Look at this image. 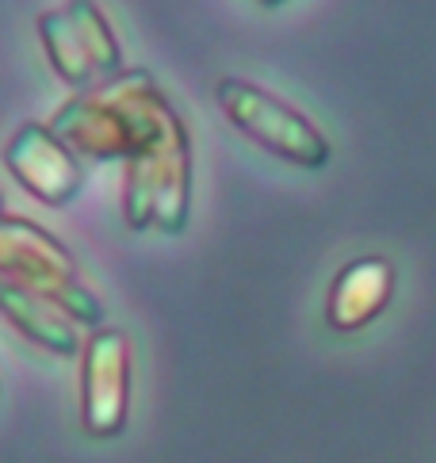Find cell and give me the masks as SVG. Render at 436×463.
I'll list each match as a JSON object with an SVG mask.
<instances>
[{
	"instance_id": "52a82bcc",
	"label": "cell",
	"mask_w": 436,
	"mask_h": 463,
	"mask_svg": "<svg viewBox=\"0 0 436 463\" xmlns=\"http://www.w3.org/2000/svg\"><path fill=\"white\" fill-rule=\"evenodd\" d=\"M394 295V269L383 257H360L345 264L329 288V303H326V318L333 329L352 334L364 329L372 318H379L383 307Z\"/></svg>"
},
{
	"instance_id": "5b68a950",
	"label": "cell",
	"mask_w": 436,
	"mask_h": 463,
	"mask_svg": "<svg viewBox=\"0 0 436 463\" xmlns=\"http://www.w3.org/2000/svg\"><path fill=\"white\" fill-rule=\"evenodd\" d=\"M130 410V341L123 329H96L81 345V421L96 440L119 437Z\"/></svg>"
},
{
	"instance_id": "8992f818",
	"label": "cell",
	"mask_w": 436,
	"mask_h": 463,
	"mask_svg": "<svg viewBox=\"0 0 436 463\" xmlns=\"http://www.w3.org/2000/svg\"><path fill=\"white\" fill-rule=\"evenodd\" d=\"M5 165L46 207L70 203L81 192V180H85L77 154L43 123H27L15 130L12 142L5 146Z\"/></svg>"
},
{
	"instance_id": "7a4b0ae2",
	"label": "cell",
	"mask_w": 436,
	"mask_h": 463,
	"mask_svg": "<svg viewBox=\"0 0 436 463\" xmlns=\"http://www.w3.org/2000/svg\"><path fill=\"white\" fill-rule=\"evenodd\" d=\"M0 288H27L58 303L73 322L100 326L104 307L81 284L73 253L27 219L0 214Z\"/></svg>"
},
{
	"instance_id": "9c48e42d",
	"label": "cell",
	"mask_w": 436,
	"mask_h": 463,
	"mask_svg": "<svg viewBox=\"0 0 436 463\" xmlns=\"http://www.w3.org/2000/svg\"><path fill=\"white\" fill-rule=\"evenodd\" d=\"M261 5H283V0H261Z\"/></svg>"
},
{
	"instance_id": "277c9868",
	"label": "cell",
	"mask_w": 436,
	"mask_h": 463,
	"mask_svg": "<svg viewBox=\"0 0 436 463\" xmlns=\"http://www.w3.org/2000/svg\"><path fill=\"white\" fill-rule=\"evenodd\" d=\"M43 51L54 73L73 89H92L123 73V51L96 0H70L65 8L39 15Z\"/></svg>"
},
{
	"instance_id": "3957f363",
	"label": "cell",
	"mask_w": 436,
	"mask_h": 463,
	"mask_svg": "<svg viewBox=\"0 0 436 463\" xmlns=\"http://www.w3.org/2000/svg\"><path fill=\"white\" fill-rule=\"evenodd\" d=\"M218 108L226 111V119L245 130L257 146L268 154H276L303 169H322L329 161V142L303 111H295L288 100L264 92L261 85H249L242 77H223L218 80Z\"/></svg>"
},
{
	"instance_id": "30bf717a",
	"label": "cell",
	"mask_w": 436,
	"mask_h": 463,
	"mask_svg": "<svg viewBox=\"0 0 436 463\" xmlns=\"http://www.w3.org/2000/svg\"><path fill=\"white\" fill-rule=\"evenodd\" d=\"M0 214H5V200H0Z\"/></svg>"
},
{
	"instance_id": "6da1fadb",
	"label": "cell",
	"mask_w": 436,
	"mask_h": 463,
	"mask_svg": "<svg viewBox=\"0 0 436 463\" xmlns=\"http://www.w3.org/2000/svg\"><path fill=\"white\" fill-rule=\"evenodd\" d=\"M81 157L127 161L123 219L130 230L180 234L192 214V142L176 108L146 70H123L81 89L50 119Z\"/></svg>"
},
{
	"instance_id": "ba28073f",
	"label": "cell",
	"mask_w": 436,
	"mask_h": 463,
	"mask_svg": "<svg viewBox=\"0 0 436 463\" xmlns=\"http://www.w3.org/2000/svg\"><path fill=\"white\" fill-rule=\"evenodd\" d=\"M0 314H5L27 341H35L39 349L54 353V356H77L81 345H85L77 337V322L39 291L0 288Z\"/></svg>"
}]
</instances>
